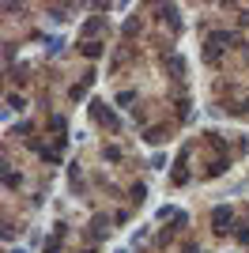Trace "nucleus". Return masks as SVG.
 I'll return each instance as SVG.
<instances>
[{"label":"nucleus","instance_id":"nucleus-1","mask_svg":"<svg viewBox=\"0 0 249 253\" xmlns=\"http://www.w3.org/2000/svg\"><path fill=\"white\" fill-rule=\"evenodd\" d=\"M91 117H95L98 125H106L110 132H121V117L114 110H106V102H91Z\"/></svg>","mask_w":249,"mask_h":253},{"label":"nucleus","instance_id":"nucleus-2","mask_svg":"<svg viewBox=\"0 0 249 253\" xmlns=\"http://www.w3.org/2000/svg\"><path fill=\"white\" fill-rule=\"evenodd\" d=\"M230 223H234V211H230V204H215V208H211V231H215V234H227V231H230Z\"/></svg>","mask_w":249,"mask_h":253},{"label":"nucleus","instance_id":"nucleus-3","mask_svg":"<svg viewBox=\"0 0 249 253\" xmlns=\"http://www.w3.org/2000/svg\"><path fill=\"white\" fill-rule=\"evenodd\" d=\"M106 27H110V23H106V19H87V23H83V27H79V34H83V38H87V42H98V38H95V34H102Z\"/></svg>","mask_w":249,"mask_h":253},{"label":"nucleus","instance_id":"nucleus-4","mask_svg":"<svg viewBox=\"0 0 249 253\" xmlns=\"http://www.w3.org/2000/svg\"><path fill=\"white\" fill-rule=\"evenodd\" d=\"M208 42H215V45H219V49H230V45L238 42V34H234V30H215V34H211Z\"/></svg>","mask_w":249,"mask_h":253},{"label":"nucleus","instance_id":"nucleus-5","mask_svg":"<svg viewBox=\"0 0 249 253\" xmlns=\"http://www.w3.org/2000/svg\"><path fill=\"white\" fill-rule=\"evenodd\" d=\"M106 231H110V219H106V215H95V223H91V238H106Z\"/></svg>","mask_w":249,"mask_h":253},{"label":"nucleus","instance_id":"nucleus-6","mask_svg":"<svg viewBox=\"0 0 249 253\" xmlns=\"http://www.w3.org/2000/svg\"><path fill=\"white\" fill-rule=\"evenodd\" d=\"M129 197H132V204H144V200H147V185H144V182H136V185L129 189Z\"/></svg>","mask_w":249,"mask_h":253},{"label":"nucleus","instance_id":"nucleus-7","mask_svg":"<svg viewBox=\"0 0 249 253\" xmlns=\"http://www.w3.org/2000/svg\"><path fill=\"white\" fill-rule=\"evenodd\" d=\"M166 68L174 72V80H181V76H185V61H181V57H170V61H166Z\"/></svg>","mask_w":249,"mask_h":253},{"label":"nucleus","instance_id":"nucleus-8","mask_svg":"<svg viewBox=\"0 0 249 253\" xmlns=\"http://www.w3.org/2000/svg\"><path fill=\"white\" fill-rule=\"evenodd\" d=\"M83 57L98 61V57H102V42H83Z\"/></svg>","mask_w":249,"mask_h":253},{"label":"nucleus","instance_id":"nucleus-9","mask_svg":"<svg viewBox=\"0 0 249 253\" xmlns=\"http://www.w3.org/2000/svg\"><path fill=\"white\" fill-rule=\"evenodd\" d=\"M234 238H238V246H249V223H238L234 227Z\"/></svg>","mask_w":249,"mask_h":253},{"label":"nucleus","instance_id":"nucleus-10","mask_svg":"<svg viewBox=\"0 0 249 253\" xmlns=\"http://www.w3.org/2000/svg\"><path fill=\"white\" fill-rule=\"evenodd\" d=\"M8 110H27V99H23V95H8Z\"/></svg>","mask_w":249,"mask_h":253},{"label":"nucleus","instance_id":"nucleus-11","mask_svg":"<svg viewBox=\"0 0 249 253\" xmlns=\"http://www.w3.org/2000/svg\"><path fill=\"white\" fill-rule=\"evenodd\" d=\"M185 182H189V170H185V167H177L174 174H170V185H185Z\"/></svg>","mask_w":249,"mask_h":253},{"label":"nucleus","instance_id":"nucleus-12","mask_svg":"<svg viewBox=\"0 0 249 253\" xmlns=\"http://www.w3.org/2000/svg\"><path fill=\"white\" fill-rule=\"evenodd\" d=\"M132 102H136V91H121V95H117V106H121V110H129Z\"/></svg>","mask_w":249,"mask_h":253},{"label":"nucleus","instance_id":"nucleus-13","mask_svg":"<svg viewBox=\"0 0 249 253\" xmlns=\"http://www.w3.org/2000/svg\"><path fill=\"white\" fill-rule=\"evenodd\" d=\"M102 159H106V163H121V148H110V144H106V148H102Z\"/></svg>","mask_w":249,"mask_h":253},{"label":"nucleus","instance_id":"nucleus-14","mask_svg":"<svg viewBox=\"0 0 249 253\" xmlns=\"http://www.w3.org/2000/svg\"><path fill=\"white\" fill-rule=\"evenodd\" d=\"M68 99H72V102H79V99H87V84H76L72 91H68Z\"/></svg>","mask_w":249,"mask_h":253},{"label":"nucleus","instance_id":"nucleus-15","mask_svg":"<svg viewBox=\"0 0 249 253\" xmlns=\"http://www.w3.org/2000/svg\"><path fill=\"white\" fill-rule=\"evenodd\" d=\"M230 167V163H227V159H215V163H211V167H208V178H215V174H223V170Z\"/></svg>","mask_w":249,"mask_h":253},{"label":"nucleus","instance_id":"nucleus-16","mask_svg":"<svg viewBox=\"0 0 249 253\" xmlns=\"http://www.w3.org/2000/svg\"><path fill=\"white\" fill-rule=\"evenodd\" d=\"M162 136H166V128H147V136H144V140H147V144H159Z\"/></svg>","mask_w":249,"mask_h":253},{"label":"nucleus","instance_id":"nucleus-17","mask_svg":"<svg viewBox=\"0 0 249 253\" xmlns=\"http://www.w3.org/2000/svg\"><path fill=\"white\" fill-rule=\"evenodd\" d=\"M60 45H64V38H45V53H60Z\"/></svg>","mask_w":249,"mask_h":253},{"label":"nucleus","instance_id":"nucleus-18","mask_svg":"<svg viewBox=\"0 0 249 253\" xmlns=\"http://www.w3.org/2000/svg\"><path fill=\"white\" fill-rule=\"evenodd\" d=\"M64 234H68V223H53V242H64Z\"/></svg>","mask_w":249,"mask_h":253},{"label":"nucleus","instance_id":"nucleus-19","mask_svg":"<svg viewBox=\"0 0 249 253\" xmlns=\"http://www.w3.org/2000/svg\"><path fill=\"white\" fill-rule=\"evenodd\" d=\"M23 182V178H19V174H12V170H4V185H8V189H15V185Z\"/></svg>","mask_w":249,"mask_h":253},{"label":"nucleus","instance_id":"nucleus-20","mask_svg":"<svg viewBox=\"0 0 249 253\" xmlns=\"http://www.w3.org/2000/svg\"><path fill=\"white\" fill-rule=\"evenodd\" d=\"M49 128H53V132H64V117H60V113H53V117H49Z\"/></svg>","mask_w":249,"mask_h":253},{"label":"nucleus","instance_id":"nucleus-21","mask_svg":"<svg viewBox=\"0 0 249 253\" xmlns=\"http://www.w3.org/2000/svg\"><path fill=\"white\" fill-rule=\"evenodd\" d=\"M136 30H140V23H136V19H129V23H125V27H121V34H125V38H132V34H136Z\"/></svg>","mask_w":249,"mask_h":253},{"label":"nucleus","instance_id":"nucleus-22","mask_svg":"<svg viewBox=\"0 0 249 253\" xmlns=\"http://www.w3.org/2000/svg\"><path fill=\"white\" fill-rule=\"evenodd\" d=\"M42 253H60V242H53V238H49V242L42 246Z\"/></svg>","mask_w":249,"mask_h":253},{"label":"nucleus","instance_id":"nucleus-23","mask_svg":"<svg viewBox=\"0 0 249 253\" xmlns=\"http://www.w3.org/2000/svg\"><path fill=\"white\" fill-rule=\"evenodd\" d=\"M185 253H200V250H196V246H192V242H189V246H185Z\"/></svg>","mask_w":249,"mask_h":253},{"label":"nucleus","instance_id":"nucleus-24","mask_svg":"<svg viewBox=\"0 0 249 253\" xmlns=\"http://www.w3.org/2000/svg\"><path fill=\"white\" fill-rule=\"evenodd\" d=\"M12 253H27V250H12Z\"/></svg>","mask_w":249,"mask_h":253}]
</instances>
